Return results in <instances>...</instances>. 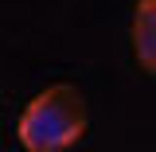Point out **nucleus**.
Wrapping results in <instances>:
<instances>
[{
	"label": "nucleus",
	"mask_w": 156,
	"mask_h": 152,
	"mask_svg": "<svg viewBox=\"0 0 156 152\" xmlns=\"http://www.w3.org/2000/svg\"><path fill=\"white\" fill-rule=\"evenodd\" d=\"M86 125H90L86 97L78 94L74 86L58 82V86L39 90L23 105L16 136H20V144L27 152H66V148H74L82 140Z\"/></svg>",
	"instance_id": "f257e3e1"
},
{
	"label": "nucleus",
	"mask_w": 156,
	"mask_h": 152,
	"mask_svg": "<svg viewBox=\"0 0 156 152\" xmlns=\"http://www.w3.org/2000/svg\"><path fill=\"white\" fill-rule=\"evenodd\" d=\"M133 55L144 70H156V0H136L133 8Z\"/></svg>",
	"instance_id": "f03ea898"
}]
</instances>
